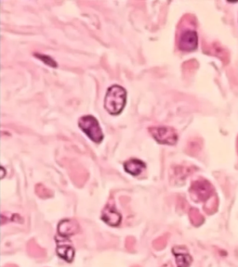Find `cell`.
I'll return each mask as SVG.
<instances>
[{
    "label": "cell",
    "mask_w": 238,
    "mask_h": 267,
    "mask_svg": "<svg viewBox=\"0 0 238 267\" xmlns=\"http://www.w3.org/2000/svg\"><path fill=\"white\" fill-rule=\"evenodd\" d=\"M198 36L194 30H184L180 34L178 47L182 51H193L197 48Z\"/></svg>",
    "instance_id": "5b68a950"
},
{
    "label": "cell",
    "mask_w": 238,
    "mask_h": 267,
    "mask_svg": "<svg viewBox=\"0 0 238 267\" xmlns=\"http://www.w3.org/2000/svg\"><path fill=\"white\" fill-rule=\"evenodd\" d=\"M161 267H173V266H172L171 263H167V264H165L164 266H162Z\"/></svg>",
    "instance_id": "e0dca14e"
},
{
    "label": "cell",
    "mask_w": 238,
    "mask_h": 267,
    "mask_svg": "<svg viewBox=\"0 0 238 267\" xmlns=\"http://www.w3.org/2000/svg\"><path fill=\"white\" fill-rule=\"evenodd\" d=\"M212 191H213L212 185L209 181L205 179H199L194 181L189 189L191 198L196 202L205 201L210 199V196L212 195Z\"/></svg>",
    "instance_id": "277c9868"
},
{
    "label": "cell",
    "mask_w": 238,
    "mask_h": 267,
    "mask_svg": "<svg viewBox=\"0 0 238 267\" xmlns=\"http://www.w3.org/2000/svg\"><path fill=\"white\" fill-rule=\"evenodd\" d=\"M126 91L119 85H114L107 89L105 94V108L110 114L118 115L125 107Z\"/></svg>",
    "instance_id": "6da1fadb"
},
{
    "label": "cell",
    "mask_w": 238,
    "mask_h": 267,
    "mask_svg": "<svg viewBox=\"0 0 238 267\" xmlns=\"http://www.w3.org/2000/svg\"><path fill=\"white\" fill-rule=\"evenodd\" d=\"M80 129L95 143H101L104 139V133L100 126L98 120L92 115H85L78 120Z\"/></svg>",
    "instance_id": "7a4b0ae2"
},
{
    "label": "cell",
    "mask_w": 238,
    "mask_h": 267,
    "mask_svg": "<svg viewBox=\"0 0 238 267\" xmlns=\"http://www.w3.org/2000/svg\"><path fill=\"white\" fill-rule=\"evenodd\" d=\"M168 237H169V235L166 234L164 236L157 238L156 240H154L153 241V247H154V250L155 251L164 250L167 247V244H168Z\"/></svg>",
    "instance_id": "5bb4252c"
},
{
    "label": "cell",
    "mask_w": 238,
    "mask_h": 267,
    "mask_svg": "<svg viewBox=\"0 0 238 267\" xmlns=\"http://www.w3.org/2000/svg\"><path fill=\"white\" fill-rule=\"evenodd\" d=\"M35 193L39 198L43 199H49L53 196V192L42 184H37L35 185Z\"/></svg>",
    "instance_id": "4fadbf2b"
},
{
    "label": "cell",
    "mask_w": 238,
    "mask_h": 267,
    "mask_svg": "<svg viewBox=\"0 0 238 267\" xmlns=\"http://www.w3.org/2000/svg\"><path fill=\"white\" fill-rule=\"evenodd\" d=\"M4 267H18L16 265H13V264H8L7 266H5Z\"/></svg>",
    "instance_id": "ac0fdd59"
},
{
    "label": "cell",
    "mask_w": 238,
    "mask_h": 267,
    "mask_svg": "<svg viewBox=\"0 0 238 267\" xmlns=\"http://www.w3.org/2000/svg\"><path fill=\"white\" fill-rule=\"evenodd\" d=\"M27 253L29 255L35 259H43L46 257V250L39 246L35 240H31L27 244Z\"/></svg>",
    "instance_id": "8fae6325"
},
{
    "label": "cell",
    "mask_w": 238,
    "mask_h": 267,
    "mask_svg": "<svg viewBox=\"0 0 238 267\" xmlns=\"http://www.w3.org/2000/svg\"><path fill=\"white\" fill-rule=\"evenodd\" d=\"M57 254L63 260L71 263L75 258L76 252H75V249L70 244L67 245V244L60 243L57 248Z\"/></svg>",
    "instance_id": "30bf717a"
},
{
    "label": "cell",
    "mask_w": 238,
    "mask_h": 267,
    "mask_svg": "<svg viewBox=\"0 0 238 267\" xmlns=\"http://www.w3.org/2000/svg\"><path fill=\"white\" fill-rule=\"evenodd\" d=\"M80 227L76 220L65 219L61 221L58 226V233L63 238H69L79 231Z\"/></svg>",
    "instance_id": "52a82bcc"
},
{
    "label": "cell",
    "mask_w": 238,
    "mask_h": 267,
    "mask_svg": "<svg viewBox=\"0 0 238 267\" xmlns=\"http://www.w3.org/2000/svg\"><path fill=\"white\" fill-rule=\"evenodd\" d=\"M34 56L36 57L38 60H40L41 62H44L45 64H47V65L50 66V67L57 68V66H58L57 62H55V61H54V60H53L51 57H49V56L45 55V54H41V53H35Z\"/></svg>",
    "instance_id": "9a60e30c"
},
{
    "label": "cell",
    "mask_w": 238,
    "mask_h": 267,
    "mask_svg": "<svg viewBox=\"0 0 238 267\" xmlns=\"http://www.w3.org/2000/svg\"><path fill=\"white\" fill-rule=\"evenodd\" d=\"M148 130L160 144L175 145L179 138L178 132L170 126H151Z\"/></svg>",
    "instance_id": "3957f363"
},
{
    "label": "cell",
    "mask_w": 238,
    "mask_h": 267,
    "mask_svg": "<svg viewBox=\"0 0 238 267\" xmlns=\"http://www.w3.org/2000/svg\"><path fill=\"white\" fill-rule=\"evenodd\" d=\"M102 219L104 220L105 223L109 226H118L120 225L122 221V216L120 212H118L115 203L112 200H110L105 206L102 213Z\"/></svg>",
    "instance_id": "8992f818"
},
{
    "label": "cell",
    "mask_w": 238,
    "mask_h": 267,
    "mask_svg": "<svg viewBox=\"0 0 238 267\" xmlns=\"http://www.w3.org/2000/svg\"><path fill=\"white\" fill-rule=\"evenodd\" d=\"M190 169L184 166H177L173 169V179H176L178 181L180 180H184L189 175Z\"/></svg>",
    "instance_id": "7c38bea8"
},
{
    "label": "cell",
    "mask_w": 238,
    "mask_h": 267,
    "mask_svg": "<svg viewBox=\"0 0 238 267\" xmlns=\"http://www.w3.org/2000/svg\"><path fill=\"white\" fill-rule=\"evenodd\" d=\"M135 245H136V240L133 237H128L126 240V250L130 253H133L135 250Z\"/></svg>",
    "instance_id": "2e32d148"
},
{
    "label": "cell",
    "mask_w": 238,
    "mask_h": 267,
    "mask_svg": "<svg viewBox=\"0 0 238 267\" xmlns=\"http://www.w3.org/2000/svg\"><path fill=\"white\" fill-rule=\"evenodd\" d=\"M172 253L175 256L177 267H189L191 266L193 258L185 247H174L172 249Z\"/></svg>",
    "instance_id": "ba28073f"
},
{
    "label": "cell",
    "mask_w": 238,
    "mask_h": 267,
    "mask_svg": "<svg viewBox=\"0 0 238 267\" xmlns=\"http://www.w3.org/2000/svg\"><path fill=\"white\" fill-rule=\"evenodd\" d=\"M138 267V266H134V267Z\"/></svg>",
    "instance_id": "d6986e66"
},
{
    "label": "cell",
    "mask_w": 238,
    "mask_h": 267,
    "mask_svg": "<svg viewBox=\"0 0 238 267\" xmlns=\"http://www.w3.org/2000/svg\"><path fill=\"white\" fill-rule=\"evenodd\" d=\"M124 168H125L126 173L130 174L131 176H134V177H137L145 170L146 165L142 161L138 160V159H129L128 161L125 162Z\"/></svg>",
    "instance_id": "9c48e42d"
}]
</instances>
